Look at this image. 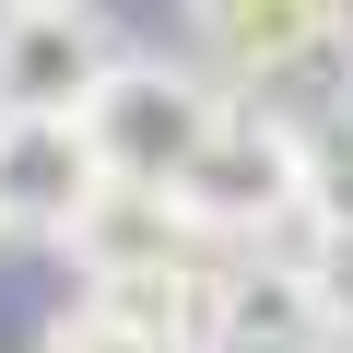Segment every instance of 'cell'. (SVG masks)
I'll use <instances>...</instances> for the list:
<instances>
[{
	"label": "cell",
	"mask_w": 353,
	"mask_h": 353,
	"mask_svg": "<svg viewBox=\"0 0 353 353\" xmlns=\"http://www.w3.org/2000/svg\"><path fill=\"white\" fill-rule=\"evenodd\" d=\"M176 201H189L201 236H283V224H306V130L259 118V106H224L201 165L176 176Z\"/></svg>",
	"instance_id": "2"
},
{
	"label": "cell",
	"mask_w": 353,
	"mask_h": 353,
	"mask_svg": "<svg viewBox=\"0 0 353 353\" xmlns=\"http://www.w3.org/2000/svg\"><path fill=\"white\" fill-rule=\"evenodd\" d=\"M0 236H12V224H0Z\"/></svg>",
	"instance_id": "9"
},
{
	"label": "cell",
	"mask_w": 353,
	"mask_h": 353,
	"mask_svg": "<svg viewBox=\"0 0 353 353\" xmlns=\"http://www.w3.org/2000/svg\"><path fill=\"white\" fill-rule=\"evenodd\" d=\"M106 189V153L71 118H0V224H24V236H59L83 201Z\"/></svg>",
	"instance_id": "5"
},
{
	"label": "cell",
	"mask_w": 353,
	"mask_h": 353,
	"mask_svg": "<svg viewBox=\"0 0 353 353\" xmlns=\"http://www.w3.org/2000/svg\"><path fill=\"white\" fill-rule=\"evenodd\" d=\"M189 36L212 48V71L236 83H283L341 36V0H189Z\"/></svg>",
	"instance_id": "6"
},
{
	"label": "cell",
	"mask_w": 353,
	"mask_h": 353,
	"mask_svg": "<svg viewBox=\"0 0 353 353\" xmlns=\"http://www.w3.org/2000/svg\"><path fill=\"white\" fill-rule=\"evenodd\" d=\"M224 83L212 71H176V59H130L118 48V71L83 94V130H94V153H106V176H141V189H176V176L201 165V141L224 130Z\"/></svg>",
	"instance_id": "1"
},
{
	"label": "cell",
	"mask_w": 353,
	"mask_h": 353,
	"mask_svg": "<svg viewBox=\"0 0 353 353\" xmlns=\"http://www.w3.org/2000/svg\"><path fill=\"white\" fill-rule=\"evenodd\" d=\"M118 71L94 0H0V118H71Z\"/></svg>",
	"instance_id": "4"
},
{
	"label": "cell",
	"mask_w": 353,
	"mask_h": 353,
	"mask_svg": "<svg viewBox=\"0 0 353 353\" xmlns=\"http://www.w3.org/2000/svg\"><path fill=\"white\" fill-rule=\"evenodd\" d=\"M189 341L201 353H341V318L306 259H224V271H201Z\"/></svg>",
	"instance_id": "3"
},
{
	"label": "cell",
	"mask_w": 353,
	"mask_h": 353,
	"mask_svg": "<svg viewBox=\"0 0 353 353\" xmlns=\"http://www.w3.org/2000/svg\"><path fill=\"white\" fill-rule=\"evenodd\" d=\"M306 224L318 236H353V94L306 130Z\"/></svg>",
	"instance_id": "8"
},
{
	"label": "cell",
	"mask_w": 353,
	"mask_h": 353,
	"mask_svg": "<svg viewBox=\"0 0 353 353\" xmlns=\"http://www.w3.org/2000/svg\"><path fill=\"white\" fill-rule=\"evenodd\" d=\"M48 353H201L189 318H165V306H130V294H71L48 318Z\"/></svg>",
	"instance_id": "7"
}]
</instances>
